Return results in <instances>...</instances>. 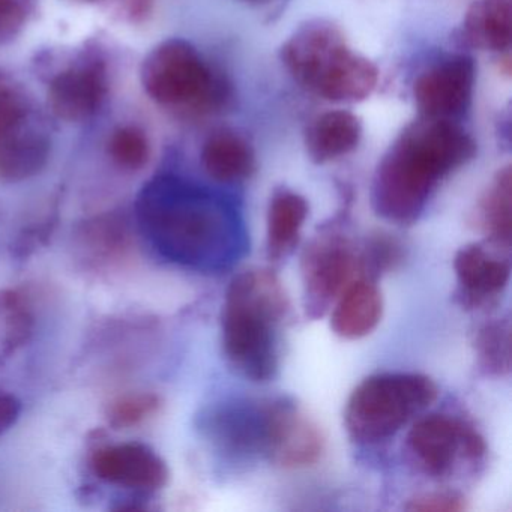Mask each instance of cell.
Wrapping results in <instances>:
<instances>
[{
    "mask_svg": "<svg viewBox=\"0 0 512 512\" xmlns=\"http://www.w3.org/2000/svg\"><path fill=\"white\" fill-rule=\"evenodd\" d=\"M139 214L158 250L173 262L224 271L247 253V227L238 203L178 176L149 182Z\"/></svg>",
    "mask_w": 512,
    "mask_h": 512,
    "instance_id": "obj_1",
    "label": "cell"
},
{
    "mask_svg": "<svg viewBox=\"0 0 512 512\" xmlns=\"http://www.w3.org/2000/svg\"><path fill=\"white\" fill-rule=\"evenodd\" d=\"M478 145L455 121L418 116L395 137L371 181L374 214L398 226L421 218L439 185L475 158Z\"/></svg>",
    "mask_w": 512,
    "mask_h": 512,
    "instance_id": "obj_2",
    "label": "cell"
},
{
    "mask_svg": "<svg viewBox=\"0 0 512 512\" xmlns=\"http://www.w3.org/2000/svg\"><path fill=\"white\" fill-rule=\"evenodd\" d=\"M290 308L283 284L269 269H251L230 281L221 313L224 355L251 382L277 377L280 331Z\"/></svg>",
    "mask_w": 512,
    "mask_h": 512,
    "instance_id": "obj_3",
    "label": "cell"
},
{
    "mask_svg": "<svg viewBox=\"0 0 512 512\" xmlns=\"http://www.w3.org/2000/svg\"><path fill=\"white\" fill-rule=\"evenodd\" d=\"M278 58L296 83L329 103H361L379 83L376 64L356 52L343 29L328 19L299 25L280 47Z\"/></svg>",
    "mask_w": 512,
    "mask_h": 512,
    "instance_id": "obj_4",
    "label": "cell"
},
{
    "mask_svg": "<svg viewBox=\"0 0 512 512\" xmlns=\"http://www.w3.org/2000/svg\"><path fill=\"white\" fill-rule=\"evenodd\" d=\"M439 388L419 373H377L365 377L350 394L344 427L352 442L376 445L394 437L436 401Z\"/></svg>",
    "mask_w": 512,
    "mask_h": 512,
    "instance_id": "obj_5",
    "label": "cell"
},
{
    "mask_svg": "<svg viewBox=\"0 0 512 512\" xmlns=\"http://www.w3.org/2000/svg\"><path fill=\"white\" fill-rule=\"evenodd\" d=\"M140 80L155 104L173 112H209L229 97L226 79L182 38L155 46L143 61Z\"/></svg>",
    "mask_w": 512,
    "mask_h": 512,
    "instance_id": "obj_6",
    "label": "cell"
},
{
    "mask_svg": "<svg viewBox=\"0 0 512 512\" xmlns=\"http://www.w3.org/2000/svg\"><path fill=\"white\" fill-rule=\"evenodd\" d=\"M296 406L289 397L230 398L209 410L203 428L224 457L272 463Z\"/></svg>",
    "mask_w": 512,
    "mask_h": 512,
    "instance_id": "obj_7",
    "label": "cell"
},
{
    "mask_svg": "<svg viewBox=\"0 0 512 512\" xmlns=\"http://www.w3.org/2000/svg\"><path fill=\"white\" fill-rule=\"evenodd\" d=\"M404 451L418 472L431 479L451 478L458 469L484 460V437L466 419L448 413L419 418L407 433Z\"/></svg>",
    "mask_w": 512,
    "mask_h": 512,
    "instance_id": "obj_8",
    "label": "cell"
},
{
    "mask_svg": "<svg viewBox=\"0 0 512 512\" xmlns=\"http://www.w3.org/2000/svg\"><path fill=\"white\" fill-rule=\"evenodd\" d=\"M359 274L358 248L341 232L337 218L320 227L301 256L304 311L308 319H322L343 290Z\"/></svg>",
    "mask_w": 512,
    "mask_h": 512,
    "instance_id": "obj_9",
    "label": "cell"
},
{
    "mask_svg": "<svg viewBox=\"0 0 512 512\" xmlns=\"http://www.w3.org/2000/svg\"><path fill=\"white\" fill-rule=\"evenodd\" d=\"M476 64L466 53L446 56L422 70L413 82L419 116L461 122L472 107Z\"/></svg>",
    "mask_w": 512,
    "mask_h": 512,
    "instance_id": "obj_10",
    "label": "cell"
},
{
    "mask_svg": "<svg viewBox=\"0 0 512 512\" xmlns=\"http://www.w3.org/2000/svg\"><path fill=\"white\" fill-rule=\"evenodd\" d=\"M109 94V71L97 55H86L50 80L47 101L61 121L79 124L94 118Z\"/></svg>",
    "mask_w": 512,
    "mask_h": 512,
    "instance_id": "obj_11",
    "label": "cell"
},
{
    "mask_svg": "<svg viewBox=\"0 0 512 512\" xmlns=\"http://www.w3.org/2000/svg\"><path fill=\"white\" fill-rule=\"evenodd\" d=\"M490 244L464 245L455 253L454 271L457 286L455 304L463 310L475 311L488 307L503 295L511 278V262Z\"/></svg>",
    "mask_w": 512,
    "mask_h": 512,
    "instance_id": "obj_12",
    "label": "cell"
},
{
    "mask_svg": "<svg viewBox=\"0 0 512 512\" xmlns=\"http://www.w3.org/2000/svg\"><path fill=\"white\" fill-rule=\"evenodd\" d=\"M91 467L101 481L130 490L154 493L169 481L166 461L140 442L116 443L94 452Z\"/></svg>",
    "mask_w": 512,
    "mask_h": 512,
    "instance_id": "obj_13",
    "label": "cell"
},
{
    "mask_svg": "<svg viewBox=\"0 0 512 512\" xmlns=\"http://www.w3.org/2000/svg\"><path fill=\"white\" fill-rule=\"evenodd\" d=\"M52 140L34 113L0 133V181L23 182L50 160Z\"/></svg>",
    "mask_w": 512,
    "mask_h": 512,
    "instance_id": "obj_14",
    "label": "cell"
},
{
    "mask_svg": "<svg viewBox=\"0 0 512 512\" xmlns=\"http://www.w3.org/2000/svg\"><path fill=\"white\" fill-rule=\"evenodd\" d=\"M382 292L376 281L358 277L343 290L331 308L332 332L344 340H361L382 322Z\"/></svg>",
    "mask_w": 512,
    "mask_h": 512,
    "instance_id": "obj_15",
    "label": "cell"
},
{
    "mask_svg": "<svg viewBox=\"0 0 512 512\" xmlns=\"http://www.w3.org/2000/svg\"><path fill=\"white\" fill-rule=\"evenodd\" d=\"M364 134L362 121L349 110H328L311 119L304 131V146L314 164H326L358 148Z\"/></svg>",
    "mask_w": 512,
    "mask_h": 512,
    "instance_id": "obj_16",
    "label": "cell"
},
{
    "mask_svg": "<svg viewBox=\"0 0 512 512\" xmlns=\"http://www.w3.org/2000/svg\"><path fill=\"white\" fill-rule=\"evenodd\" d=\"M203 170L220 184L247 181L256 172L257 160L251 143L233 128H217L206 137L200 152Z\"/></svg>",
    "mask_w": 512,
    "mask_h": 512,
    "instance_id": "obj_17",
    "label": "cell"
},
{
    "mask_svg": "<svg viewBox=\"0 0 512 512\" xmlns=\"http://www.w3.org/2000/svg\"><path fill=\"white\" fill-rule=\"evenodd\" d=\"M458 35L470 49L511 53L512 0H473Z\"/></svg>",
    "mask_w": 512,
    "mask_h": 512,
    "instance_id": "obj_18",
    "label": "cell"
},
{
    "mask_svg": "<svg viewBox=\"0 0 512 512\" xmlns=\"http://www.w3.org/2000/svg\"><path fill=\"white\" fill-rule=\"evenodd\" d=\"M308 214L310 205L302 194L275 188L266 215V254L272 263L283 262L298 247Z\"/></svg>",
    "mask_w": 512,
    "mask_h": 512,
    "instance_id": "obj_19",
    "label": "cell"
},
{
    "mask_svg": "<svg viewBox=\"0 0 512 512\" xmlns=\"http://www.w3.org/2000/svg\"><path fill=\"white\" fill-rule=\"evenodd\" d=\"M512 169L497 170L476 203L473 224L497 250H509L512 236Z\"/></svg>",
    "mask_w": 512,
    "mask_h": 512,
    "instance_id": "obj_20",
    "label": "cell"
},
{
    "mask_svg": "<svg viewBox=\"0 0 512 512\" xmlns=\"http://www.w3.org/2000/svg\"><path fill=\"white\" fill-rule=\"evenodd\" d=\"M472 344L479 373L487 377H505L511 373V320L508 316L479 326Z\"/></svg>",
    "mask_w": 512,
    "mask_h": 512,
    "instance_id": "obj_21",
    "label": "cell"
},
{
    "mask_svg": "<svg viewBox=\"0 0 512 512\" xmlns=\"http://www.w3.org/2000/svg\"><path fill=\"white\" fill-rule=\"evenodd\" d=\"M32 329L34 317L23 296L14 290L0 293V358L28 343Z\"/></svg>",
    "mask_w": 512,
    "mask_h": 512,
    "instance_id": "obj_22",
    "label": "cell"
},
{
    "mask_svg": "<svg viewBox=\"0 0 512 512\" xmlns=\"http://www.w3.org/2000/svg\"><path fill=\"white\" fill-rule=\"evenodd\" d=\"M358 256L361 277L377 281L403 262L404 247L394 235L377 232L365 239Z\"/></svg>",
    "mask_w": 512,
    "mask_h": 512,
    "instance_id": "obj_23",
    "label": "cell"
},
{
    "mask_svg": "<svg viewBox=\"0 0 512 512\" xmlns=\"http://www.w3.org/2000/svg\"><path fill=\"white\" fill-rule=\"evenodd\" d=\"M107 154L119 169L139 172L151 157L148 134L137 125H121L107 140Z\"/></svg>",
    "mask_w": 512,
    "mask_h": 512,
    "instance_id": "obj_24",
    "label": "cell"
},
{
    "mask_svg": "<svg viewBox=\"0 0 512 512\" xmlns=\"http://www.w3.org/2000/svg\"><path fill=\"white\" fill-rule=\"evenodd\" d=\"M160 407V397L152 392L124 395L110 404L107 421L115 430L133 428L154 416Z\"/></svg>",
    "mask_w": 512,
    "mask_h": 512,
    "instance_id": "obj_25",
    "label": "cell"
},
{
    "mask_svg": "<svg viewBox=\"0 0 512 512\" xmlns=\"http://www.w3.org/2000/svg\"><path fill=\"white\" fill-rule=\"evenodd\" d=\"M34 113L25 92L0 73V133Z\"/></svg>",
    "mask_w": 512,
    "mask_h": 512,
    "instance_id": "obj_26",
    "label": "cell"
},
{
    "mask_svg": "<svg viewBox=\"0 0 512 512\" xmlns=\"http://www.w3.org/2000/svg\"><path fill=\"white\" fill-rule=\"evenodd\" d=\"M463 497L455 493H427L413 497L406 505L413 512H461L466 509Z\"/></svg>",
    "mask_w": 512,
    "mask_h": 512,
    "instance_id": "obj_27",
    "label": "cell"
},
{
    "mask_svg": "<svg viewBox=\"0 0 512 512\" xmlns=\"http://www.w3.org/2000/svg\"><path fill=\"white\" fill-rule=\"evenodd\" d=\"M26 19L22 0H0V44L13 40Z\"/></svg>",
    "mask_w": 512,
    "mask_h": 512,
    "instance_id": "obj_28",
    "label": "cell"
},
{
    "mask_svg": "<svg viewBox=\"0 0 512 512\" xmlns=\"http://www.w3.org/2000/svg\"><path fill=\"white\" fill-rule=\"evenodd\" d=\"M22 415V403L11 394L0 392V434L7 433L14 427Z\"/></svg>",
    "mask_w": 512,
    "mask_h": 512,
    "instance_id": "obj_29",
    "label": "cell"
},
{
    "mask_svg": "<svg viewBox=\"0 0 512 512\" xmlns=\"http://www.w3.org/2000/svg\"><path fill=\"white\" fill-rule=\"evenodd\" d=\"M122 14L131 22H143L151 16L155 0H118Z\"/></svg>",
    "mask_w": 512,
    "mask_h": 512,
    "instance_id": "obj_30",
    "label": "cell"
},
{
    "mask_svg": "<svg viewBox=\"0 0 512 512\" xmlns=\"http://www.w3.org/2000/svg\"><path fill=\"white\" fill-rule=\"evenodd\" d=\"M242 2H247V4L251 5H263L268 4V2H271V0H242Z\"/></svg>",
    "mask_w": 512,
    "mask_h": 512,
    "instance_id": "obj_31",
    "label": "cell"
},
{
    "mask_svg": "<svg viewBox=\"0 0 512 512\" xmlns=\"http://www.w3.org/2000/svg\"><path fill=\"white\" fill-rule=\"evenodd\" d=\"M80 2H101V0H80Z\"/></svg>",
    "mask_w": 512,
    "mask_h": 512,
    "instance_id": "obj_32",
    "label": "cell"
}]
</instances>
